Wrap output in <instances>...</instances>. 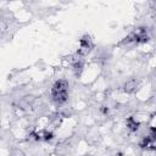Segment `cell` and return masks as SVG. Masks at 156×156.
Wrapping results in <instances>:
<instances>
[{
    "label": "cell",
    "mask_w": 156,
    "mask_h": 156,
    "mask_svg": "<svg viewBox=\"0 0 156 156\" xmlns=\"http://www.w3.org/2000/svg\"><path fill=\"white\" fill-rule=\"evenodd\" d=\"M135 88V82L134 80H130L129 83L126 84V91H133Z\"/></svg>",
    "instance_id": "1"
}]
</instances>
